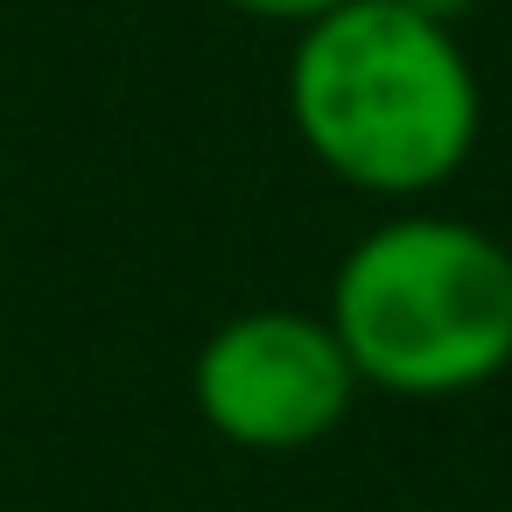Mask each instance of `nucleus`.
I'll list each match as a JSON object with an SVG mask.
<instances>
[{
    "label": "nucleus",
    "instance_id": "obj_1",
    "mask_svg": "<svg viewBox=\"0 0 512 512\" xmlns=\"http://www.w3.org/2000/svg\"><path fill=\"white\" fill-rule=\"evenodd\" d=\"M288 113L302 148L372 197L442 190L484 127L456 29L407 15L400 0H344L337 15L295 29Z\"/></svg>",
    "mask_w": 512,
    "mask_h": 512
},
{
    "label": "nucleus",
    "instance_id": "obj_2",
    "mask_svg": "<svg viewBox=\"0 0 512 512\" xmlns=\"http://www.w3.org/2000/svg\"><path fill=\"white\" fill-rule=\"evenodd\" d=\"M358 386L449 400L512 365V253L463 218H393L365 232L323 316Z\"/></svg>",
    "mask_w": 512,
    "mask_h": 512
},
{
    "label": "nucleus",
    "instance_id": "obj_3",
    "mask_svg": "<svg viewBox=\"0 0 512 512\" xmlns=\"http://www.w3.org/2000/svg\"><path fill=\"white\" fill-rule=\"evenodd\" d=\"M197 414L239 449H309L323 442L351 400L358 372L323 316L295 309H246L218 323L190 365Z\"/></svg>",
    "mask_w": 512,
    "mask_h": 512
},
{
    "label": "nucleus",
    "instance_id": "obj_4",
    "mask_svg": "<svg viewBox=\"0 0 512 512\" xmlns=\"http://www.w3.org/2000/svg\"><path fill=\"white\" fill-rule=\"evenodd\" d=\"M225 8H239V15H253V22H281V29H309V22H323V15H337L344 0H225Z\"/></svg>",
    "mask_w": 512,
    "mask_h": 512
},
{
    "label": "nucleus",
    "instance_id": "obj_5",
    "mask_svg": "<svg viewBox=\"0 0 512 512\" xmlns=\"http://www.w3.org/2000/svg\"><path fill=\"white\" fill-rule=\"evenodd\" d=\"M407 15H421V22H442V29H456V22H470L484 0H400Z\"/></svg>",
    "mask_w": 512,
    "mask_h": 512
}]
</instances>
